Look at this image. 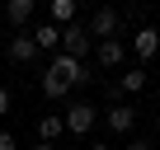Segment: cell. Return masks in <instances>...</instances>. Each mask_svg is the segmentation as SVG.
I'll use <instances>...</instances> for the list:
<instances>
[{
  "mask_svg": "<svg viewBox=\"0 0 160 150\" xmlns=\"http://www.w3.org/2000/svg\"><path fill=\"white\" fill-rule=\"evenodd\" d=\"M66 89H71V85H61L57 75H47V70H42V99H66Z\"/></svg>",
  "mask_w": 160,
  "mask_h": 150,
  "instance_id": "5bb4252c",
  "label": "cell"
},
{
  "mask_svg": "<svg viewBox=\"0 0 160 150\" xmlns=\"http://www.w3.org/2000/svg\"><path fill=\"white\" fill-rule=\"evenodd\" d=\"M10 103H14V99H10V89H5V85H0V117H5V113H10Z\"/></svg>",
  "mask_w": 160,
  "mask_h": 150,
  "instance_id": "9a60e30c",
  "label": "cell"
},
{
  "mask_svg": "<svg viewBox=\"0 0 160 150\" xmlns=\"http://www.w3.org/2000/svg\"><path fill=\"white\" fill-rule=\"evenodd\" d=\"M28 38L38 42V52H52V47H61V28H57V24H38Z\"/></svg>",
  "mask_w": 160,
  "mask_h": 150,
  "instance_id": "9c48e42d",
  "label": "cell"
},
{
  "mask_svg": "<svg viewBox=\"0 0 160 150\" xmlns=\"http://www.w3.org/2000/svg\"><path fill=\"white\" fill-rule=\"evenodd\" d=\"M33 150H57V145H42V141H38V145H33Z\"/></svg>",
  "mask_w": 160,
  "mask_h": 150,
  "instance_id": "ac0fdd59",
  "label": "cell"
},
{
  "mask_svg": "<svg viewBox=\"0 0 160 150\" xmlns=\"http://www.w3.org/2000/svg\"><path fill=\"white\" fill-rule=\"evenodd\" d=\"M132 122H137V113H132L127 103H118V108H108V113H104V127H108V131H118V136H122V131H132Z\"/></svg>",
  "mask_w": 160,
  "mask_h": 150,
  "instance_id": "8992f818",
  "label": "cell"
},
{
  "mask_svg": "<svg viewBox=\"0 0 160 150\" xmlns=\"http://www.w3.org/2000/svg\"><path fill=\"white\" fill-rule=\"evenodd\" d=\"M61 131H66V117H52V113H42V117H38V141H42V145H52Z\"/></svg>",
  "mask_w": 160,
  "mask_h": 150,
  "instance_id": "8fae6325",
  "label": "cell"
},
{
  "mask_svg": "<svg viewBox=\"0 0 160 150\" xmlns=\"http://www.w3.org/2000/svg\"><path fill=\"white\" fill-rule=\"evenodd\" d=\"M132 52H137L141 61H151V56L160 52V33H155V28H141V33L132 38Z\"/></svg>",
  "mask_w": 160,
  "mask_h": 150,
  "instance_id": "52a82bcc",
  "label": "cell"
},
{
  "mask_svg": "<svg viewBox=\"0 0 160 150\" xmlns=\"http://www.w3.org/2000/svg\"><path fill=\"white\" fill-rule=\"evenodd\" d=\"M85 150H108V145H85Z\"/></svg>",
  "mask_w": 160,
  "mask_h": 150,
  "instance_id": "d6986e66",
  "label": "cell"
},
{
  "mask_svg": "<svg viewBox=\"0 0 160 150\" xmlns=\"http://www.w3.org/2000/svg\"><path fill=\"white\" fill-rule=\"evenodd\" d=\"M90 52H94V38H90V28H80V24L61 28V56H75V61H85Z\"/></svg>",
  "mask_w": 160,
  "mask_h": 150,
  "instance_id": "6da1fadb",
  "label": "cell"
},
{
  "mask_svg": "<svg viewBox=\"0 0 160 150\" xmlns=\"http://www.w3.org/2000/svg\"><path fill=\"white\" fill-rule=\"evenodd\" d=\"M33 14H38V5H33V0H10V5H5V19H10L14 28H24Z\"/></svg>",
  "mask_w": 160,
  "mask_h": 150,
  "instance_id": "ba28073f",
  "label": "cell"
},
{
  "mask_svg": "<svg viewBox=\"0 0 160 150\" xmlns=\"http://www.w3.org/2000/svg\"><path fill=\"white\" fill-rule=\"evenodd\" d=\"M127 150H151V141H141V136H137V141H127Z\"/></svg>",
  "mask_w": 160,
  "mask_h": 150,
  "instance_id": "e0dca14e",
  "label": "cell"
},
{
  "mask_svg": "<svg viewBox=\"0 0 160 150\" xmlns=\"http://www.w3.org/2000/svg\"><path fill=\"white\" fill-rule=\"evenodd\" d=\"M118 85H122V94H141L146 89V70H122Z\"/></svg>",
  "mask_w": 160,
  "mask_h": 150,
  "instance_id": "4fadbf2b",
  "label": "cell"
},
{
  "mask_svg": "<svg viewBox=\"0 0 160 150\" xmlns=\"http://www.w3.org/2000/svg\"><path fill=\"white\" fill-rule=\"evenodd\" d=\"M33 56H38V42H33L28 33L10 38V61H19V66H24V61H33Z\"/></svg>",
  "mask_w": 160,
  "mask_h": 150,
  "instance_id": "30bf717a",
  "label": "cell"
},
{
  "mask_svg": "<svg viewBox=\"0 0 160 150\" xmlns=\"http://www.w3.org/2000/svg\"><path fill=\"white\" fill-rule=\"evenodd\" d=\"M47 75H57L61 85H85L90 75H85V61H75V56H52V66H47Z\"/></svg>",
  "mask_w": 160,
  "mask_h": 150,
  "instance_id": "7a4b0ae2",
  "label": "cell"
},
{
  "mask_svg": "<svg viewBox=\"0 0 160 150\" xmlns=\"http://www.w3.org/2000/svg\"><path fill=\"white\" fill-rule=\"evenodd\" d=\"M0 150H19V145H14V136H10V131H0Z\"/></svg>",
  "mask_w": 160,
  "mask_h": 150,
  "instance_id": "2e32d148",
  "label": "cell"
},
{
  "mask_svg": "<svg viewBox=\"0 0 160 150\" xmlns=\"http://www.w3.org/2000/svg\"><path fill=\"white\" fill-rule=\"evenodd\" d=\"M94 122H99V108H94V103H71V108H66V131H71V136H85Z\"/></svg>",
  "mask_w": 160,
  "mask_h": 150,
  "instance_id": "277c9868",
  "label": "cell"
},
{
  "mask_svg": "<svg viewBox=\"0 0 160 150\" xmlns=\"http://www.w3.org/2000/svg\"><path fill=\"white\" fill-rule=\"evenodd\" d=\"M118 24H122V14H118L113 5H99V10L90 14V38H99V42H108V38L118 33Z\"/></svg>",
  "mask_w": 160,
  "mask_h": 150,
  "instance_id": "3957f363",
  "label": "cell"
},
{
  "mask_svg": "<svg viewBox=\"0 0 160 150\" xmlns=\"http://www.w3.org/2000/svg\"><path fill=\"white\" fill-rule=\"evenodd\" d=\"M47 14H52V24H57V28H71V24H75V0H52Z\"/></svg>",
  "mask_w": 160,
  "mask_h": 150,
  "instance_id": "7c38bea8",
  "label": "cell"
},
{
  "mask_svg": "<svg viewBox=\"0 0 160 150\" xmlns=\"http://www.w3.org/2000/svg\"><path fill=\"white\" fill-rule=\"evenodd\" d=\"M94 56H99V66H122L127 61V47L118 38H108V42H94Z\"/></svg>",
  "mask_w": 160,
  "mask_h": 150,
  "instance_id": "5b68a950",
  "label": "cell"
},
{
  "mask_svg": "<svg viewBox=\"0 0 160 150\" xmlns=\"http://www.w3.org/2000/svg\"><path fill=\"white\" fill-rule=\"evenodd\" d=\"M155 127H160V113H155Z\"/></svg>",
  "mask_w": 160,
  "mask_h": 150,
  "instance_id": "ffe728a7",
  "label": "cell"
}]
</instances>
